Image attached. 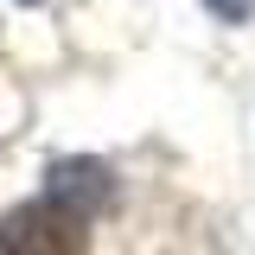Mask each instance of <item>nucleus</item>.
I'll use <instances>...</instances> for the list:
<instances>
[{
  "label": "nucleus",
  "mask_w": 255,
  "mask_h": 255,
  "mask_svg": "<svg viewBox=\"0 0 255 255\" xmlns=\"http://www.w3.org/2000/svg\"><path fill=\"white\" fill-rule=\"evenodd\" d=\"M204 6H211L217 19H230V26H243V19L255 13V0H204Z\"/></svg>",
  "instance_id": "nucleus-2"
},
{
  "label": "nucleus",
  "mask_w": 255,
  "mask_h": 255,
  "mask_svg": "<svg viewBox=\"0 0 255 255\" xmlns=\"http://www.w3.org/2000/svg\"><path fill=\"white\" fill-rule=\"evenodd\" d=\"M115 204V172L102 159H58L32 204L0 217V255H83L90 223Z\"/></svg>",
  "instance_id": "nucleus-1"
},
{
  "label": "nucleus",
  "mask_w": 255,
  "mask_h": 255,
  "mask_svg": "<svg viewBox=\"0 0 255 255\" xmlns=\"http://www.w3.org/2000/svg\"><path fill=\"white\" fill-rule=\"evenodd\" d=\"M26 6H32V0H26Z\"/></svg>",
  "instance_id": "nucleus-3"
}]
</instances>
